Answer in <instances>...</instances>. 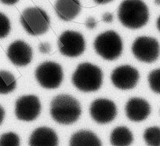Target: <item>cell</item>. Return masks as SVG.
<instances>
[{"label": "cell", "mask_w": 160, "mask_h": 146, "mask_svg": "<svg viewBox=\"0 0 160 146\" xmlns=\"http://www.w3.org/2000/svg\"><path fill=\"white\" fill-rule=\"evenodd\" d=\"M113 14L111 13H108V12H106V13H104V14L102 15L103 21L105 23H108V24L112 23V21H113Z\"/></svg>", "instance_id": "obj_25"}, {"label": "cell", "mask_w": 160, "mask_h": 146, "mask_svg": "<svg viewBox=\"0 0 160 146\" xmlns=\"http://www.w3.org/2000/svg\"><path fill=\"white\" fill-rule=\"evenodd\" d=\"M140 79L139 72L133 66L125 64L117 67L111 75L113 85L119 90H127L134 88Z\"/></svg>", "instance_id": "obj_10"}, {"label": "cell", "mask_w": 160, "mask_h": 146, "mask_svg": "<svg viewBox=\"0 0 160 146\" xmlns=\"http://www.w3.org/2000/svg\"><path fill=\"white\" fill-rule=\"evenodd\" d=\"M58 48L61 54L69 58H76L86 49L83 35L78 32L68 30L63 32L58 39Z\"/></svg>", "instance_id": "obj_8"}, {"label": "cell", "mask_w": 160, "mask_h": 146, "mask_svg": "<svg viewBox=\"0 0 160 146\" xmlns=\"http://www.w3.org/2000/svg\"><path fill=\"white\" fill-rule=\"evenodd\" d=\"M132 53L141 62L153 63L159 58L160 44L155 38L140 36L132 45Z\"/></svg>", "instance_id": "obj_7"}, {"label": "cell", "mask_w": 160, "mask_h": 146, "mask_svg": "<svg viewBox=\"0 0 160 146\" xmlns=\"http://www.w3.org/2000/svg\"><path fill=\"white\" fill-rule=\"evenodd\" d=\"M156 27L157 29H158V32H160V16L157 18V21H156Z\"/></svg>", "instance_id": "obj_29"}, {"label": "cell", "mask_w": 160, "mask_h": 146, "mask_svg": "<svg viewBox=\"0 0 160 146\" xmlns=\"http://www.w3.org/2000/svg\"><path fill=\"white\" fill-rule=\"evenodd\" d=\"M29 146H58V135L50 127H38L31 134Z\"/></svg>", "instance_id": "obj_14"}, {"label": "cell", "mask_w": 160, "mask_h": 146, "mask_svg": "<svg viewBox=\"0 0 160 146\" xmlns=\"http://www.w3.org/2000/svg\"><path fill=\"white\" fill-rule=\"evenodd\" d=\"M95 51L104 60L114 61L119 58L123 49L120 35L115 31H107L100 34L93 43Z\"/></svg>", "instance_id": "obj_5"}, {"label": "cell", "mask_w": 160, "mask_h": 146, "mask_svg": "<svg viewBox=\"0 0 160 146\" xmlns=\"http://www.w3.org/2000/svg\"><path fill=\"white\" fill-rule=\"evenodd\" d=\"M150 89L155 93L160 94V68L154 69L148 76Z\"/></svg>", "instance_id": "obj_20"}, {"label": "cell", "mask_w": 160, "mask_h": 146, "mask_svg": "<svg viewBox=\"0 0 160 146\" xmlns=\"http://www.w3.org/2000/svg\"><path fill=\"white\" fill-rule=\"evenodd\" d=\"M20 138L14 132H7L0 136V146H20Z\"/></svg>", "instance_id": "obj_21"}, {"label": "cell", "mask_w": 160, "mask_h": 146, "mask_svg": "<svg viewBox=\"0 0 160 146\" xmlns=\"http://www.w3.org/2000/svg\"><path fill=\"white\" fill-rule=\"evenodd\" d=\"M21 25L31 35H40L49 30L50 19L47 12L37 7H28L21 15Z\"/></svg>", "instance_id": "obj_4"}, {"label": "cell", "mask_w": 160, "mask_h": 146, "mask_svg": "<svg viewBox=\"0 0 160 146\" xmlns=\"http://www.w3.org/2000/svg\"><path fill=\"white\" fill-rule=\"evenodd\" d=\"M9 60L14 65L23 67L30 64L32 60V49L23 40H16L10 44L7 52Z\"/></svg>", "instance_id": "obj_12"}, {"label": "cell", "mask_w": 160, "mask_h": 146, "mask_svg": "<svg viewBox=\"0 0 160 146\" xmlns=\"http://www.w3.org/2000/svg\"><path fill=\"white\" fill-rule=\"evenodd\" d=\"M41 103L35 95H24L18 98L15 103V115L20 120L30 122L39 116Z\"/></svg>", "instance_id": "obj_9"}, {"label": "cell", "mask_w": 160, "mask_h": 146, "mask_svg": "<svg viewBox=\"0 0 160 146\" xmlns=\"http://www.w3.org/2000/svg\"><path fill=\"white\" fill-rule=\"evenodd\" d=\"M85 24L87 28L94 29L97 26V21L95 20V18H93V17H90V18H88L87 19Z\"/></svg>", "instance_id": "obj_24"}, {"label": "cell", "mask_w": 160, "mask_h": 146, "mask_svg": "<svg viewBox=\"0 0 160 146\" xmlns=\"http://www.w3.org/2000/svg\"><path fill=\"white\" fill-rule=\"evenodd\" d=\"M118 18L127 28H141L149 21L148 7L143 0H123L118 7Z\"/></svg>", "instance_id": "obj_1"}, {"label": "cell", "mask_w": 160, "mask_h": 146, "mask_svg": "<svg viewBox=\"0 0 160 146\" xmlns=\"http://www.w3.org/2000/svg\"><path fill=\"white\" fill-rule=\"evenodd\" d=\"M4 118H5V110L2 106L0 105V125L3 122Z\"/></svg>", "instance_id": "obj_27"}, {"label": "cell", "mask_w": 160, "mask_h": 146, "mask_svg": "<svg viewBox=\"0 0 160 146\" xmlns=\"http://www.w3.org/2000/svg\"><path fill=\"white\" fill-rule=\"evenodd\" d=\"M144 140L148 146H160V127H151L146 129Z\"/></svg>", "instance_id": "obj_19"}, {"label": "cell", "mask_w": 160, "mask_h": 146, "mask_svg": "<svg viewBox=\"0 0 160 146\" xmlns=\"http://www.w3.org/2000/svg\"><path fill=\"white\" fill-rule=\"evenodd\" d=\"M154 3H155V5L160 6V0H154Z\"/></svg>", "instance_id": "obj_30"}, {"label": "cell", "mask_w": 160, "mask_h": 146, "mask_svg": "<svg viewBox=\"0 0 160 146\" xmlns=\"http://www.w3.org/2000/svg\"><path fill=\"white\" fill-rule=\"evenodd\" d=\"M69 146H102V144L101 140L93 132L82 130L72 135Z\"/></svg>", "instance_id": "obj_16"}, {"label": "cell", "mask_w": 160, "mask_h": 146, "mask_svg": "<svg viewBox=\"0 0 160 146\" xmlns=\"http://www.w3.org/2000/svg\"><path fill=\"white\" fill-rule=\"evenodd\" d=\"M133 141V136L127 127H115L110 136V142L113 146H130Z\"/></svg>", "instance_id": "obj_17"}, {"label": "cell", "mask_w": 160, "mask_h": 146, "mask_svg": "<svg viewBox=\"0 0 160 146\" xmlns=\"http://www.w3.org/2000/svg\"><path fill=\"white\" fill-rule=\"evenodd\" d=\"M126 115L133 122H141L149 116L151 105L146 100L141 98H132L126 104Z\"/></svg>", "instance_id": "obj_13"}, {"label": "cell", "mask_w": 160, "mask_h": 146, "mask_svg": "<svg viewBox=\"0 0 160 146\" xmlns=\"http://www.w3.org/2000/svg\"><path fill=\"white\" fill-rule=\"evenodd\" d=\"M35 79L42 87L46 89H56L63 81V68L58 63L45 61L36 68Z\"/></svg>", "instance_id": "obj_6"}, {"label": "cell", "mask_w": 160, "mask_h": 146, "mask_svg": "<svg viewBox=\"0 0 160 146\" xmlns=\"http://www.w3.org/2000/svg\"><path fill=\"white\" fill-rule=\"evenodd\" d=\"M72 83L80 91L94 92L101 88L103 72L98 66L89 62L78 64L72 78Z\"/></svg>", "instance_id": "obj_3"}, {"label": "cell", "mask_w": 160, "mask_h": 146, "mask_svg": "<svg viewBox=\"0 0 160 146\" xmlns=\"http://www.w3.org/2000/svg\"><path fill=\"white\" fill-rule=\"evenodd\" d=\"M50 115L53 120L63 125H70L78 119L82 113L80 103L69 94H59L50 103Z\"/></svg>", "instance_id": "obj_2"}, {"label": "cell", "mask_w": 160, "mask_h": 146, "mask_svg": "<svg viewBox=\"0 0 160 146\" xmlns=\"http://www.w3.org/2000/svg\"><path fill=\"white\" fill-rule=\"evenodd\" d=\"M90 113L95 122L106 124L114 120L117 115V107L111 100L98 98L90 104Z\"/></svg>", "instance_id": "obj_11"}, {"label": "cell", "mask_w": 160, "mask_h": 146, "mask_svg": "<svg viewBox=\"0 0 160 146\" xmlns=\"http://www.w3.org/2000/svg\"><path fill=\"white\" fill-rule=\"evenodd\" d=\"M18 1H19V0H0V2L2 3V4L7 6L14 5V4H16Z\"/></svg>", "instance_id": "obj_26"}, {"label": "cell", "mask_w": 160, "mask_h": 146, "mask_svg": "<svg viewBox=\"0 0 160 146\" xmlns=\"http://www.w3.org/2000/svg\"><path fill=\"white\" fill-rule=\"evenodd\" d=\"M54 9L60 19L70 21L79 14L82 6L79 0H57Z\"/></svg>", "instance_id": "obj_15"}, {"label": "cell", "mask_w": 160, "mask_h": 146, "mask_svg": "<svg viewBox=\"0 0 160 146\" xmlns=\"http://www.w3.org/2000/svg\"><path fill=\"white\" fill-rule=\"evenodd\" d=\"M96 3L100 4V5H104V4H108L109 3H112L114 0H93Z\"/></svg>", "instance_id": "obj_28"}, {"label": "cell", "mask_w": 160, "mask_h": 146, "mask_svg": "<svg viewBox=\"0 0 160 146\" xmlns=\"http://www.w3.org/2000/svg\"><path fill=\"white\" fill-rule=\"evenodd\" d=\"M38 50L42 53L44 54H48L51 51V46L49 43H41L38 46Z\"/></svg>", "instance_id": "obj_23"}, {"label": "cell", "mask_w": 160, "mask_h": 146, "mask_svg": "<svg viewBox=\"0 0 160 146\" xmlns=\"http://www.w3.org/2000/svg\"><path fill=\"white\" fill-rule=\"evenodd\" d=\"M11 30V23L8 17L0 12V39L6 38Z\"/></svg>", "instance_id": "obj_22"}, {"label": "cell", "mask_w": 160, "mask_h": 146, "mask_svg": "<svg viewBox=\"0 0 160 146\" xmlns=\"http://www.w3.org/2000/svg\"><path fill=\"white\" fill-rule=\"evenodd\" d=\"M17 80L11 72L0 70V94H7L16 89Z\"/></svg>", "instance_id": "obj_18"}]
</instances>
